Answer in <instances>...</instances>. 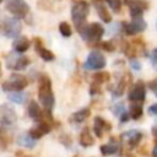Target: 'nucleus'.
Masks as SVG:
<instances>
[{"mask_svg": "<svg viewBox=\"0 0 157 157\" xmlns=\"http://www.w3.org/2000/svg\"><path fill=\"white\" fill-rule=\"evenodd\" d=\"M101 47H102L104 50H107V52H113V50L115 49L113 42H103V43L101 44Z\"/></svg>", "mask_w": 157, "mask_h": 157, "instance_id": "obj_31", "label": "nucleus"}, {"mask_svg": "<svg viewBox=\"0 0 157 157\" xmlns=\"http://www.w3.org/2000/svg\"><path fill=\"white\" fill-rule=\"evenodd\" d=\"M114 12H119L121 9V0H104Z\"/></svg>", "mask_w": 157, "mask_h": 157, "instance_id": "obj_29", "label": "nucleus"}, {"mask_svg": "<svg viewBox=\"0 0 157 157\" xmlns=\"http://www.w3.org/2000/svg\"><path fill=\"white\" fill-rule=\"evenodd\" d=\"M50 129H52V128H50V124L44 120V121L38 123L37 126H33L28 132H29V135H31L34 140H37V139H40L42 136L47 135V134L50 131Z\"/></svg>", "mask_w": 157, "mask_h": 157, "instance_id": "obj_17", "label": "nucleus"}, {"mask_svg": "<svg viewBox=\"0 0 157 157\" xmlns=\"http://www.w3.org/2000/svg\"><path fill=\"white\" fill-rule=\"evenodd\" d=\"M81 37L90 44H96L98 43L103 34H104V28L101 23L98 22H92L90 25H86L83 26L81 29H78Z\"/></svg>", "mask_w": 157, "mask_h": 157, "instance_id": "obj_3", "label": "nucleus"}, {"mask_svg": "<svg viewBox=\"0 0 157 157\" xmlns=\"http://www.w3.org/2000/svg\"><path fill=\"white\" fill-rule=\"evenodd\" d=\"M27 112H28L29 118H31L32 120H34V121H38V123L44 121V118H47L45 113L42 112V109L39 108V105H38V103H37L36 101H31V102H29Z\"/></svg>", "mask_w": 157, "mask_h": 157, "instance_id": "obj_15", "label": "nucleus"}, {"mask_svg": "<svg viewBox=\"0 0 157 157\" xmlns=\"http://www.w3.org/2000/svg\"><path fill=\"white\" fill-rule=\"evenodd\" d=\"M17 144L26 148H33L36 146V140L29 135V132H23L17 136Z\"/></svg>", "mask_w": 157, "mask_h": 157, "instance_id": "obj_21", "label": "nucleus"}, {"mask_svg": "<svg viewBox=\"0 0 157 157\" xmlns=\"http://www.w3.org/2000/svg\"><path fill=\"white\" fill-rule=\"evenodd\" d=\"M147 87L157 96V78L156 80H153V81H150L148 83H147Z\"/></svg>", "mask_w": 157, "mask_h": 157, "instance_id": "obj_33", "label": "nucleus"}, {"mask_svg": "<svg viewBox=\"0 0 157 157\" xmlns=\"http://www.w3.org/2000/svg\"><path fill=\"white\" fill-rule=\"evenodd\" d=\"M152 156H153V157H157V145L153 147V151H152Z\"/></svg>", "mask_w": 157, "mask_h": 157, "instance_id": "obj_37", "label": "nucleus"}, {"mask_svg": "<svg viewBox=\"0 0 157 157\" xmlns=\"http://www.w3.org/2000/svg\"><path fill=\"white\" fill-rule=\"evenodd\" d=\"M125 87H126V76L121 77V78L115 83V86H113V87L110 88V92H112V94H113L114 97H120V96L124 93Z\"/></svg>", "mask_w": 157, "mask_h": 157, "instance_id": "obj_24", "label": "nucleus"}, {"mask_svg": "<svg viewBox=\"0 0 157 157\" xmlns=\"http://www.w3.org/2000/svg\"><path fill=\"white\" fill-rule=\"evenodd\" d=\"M151 64H152L153 69L157 70V48L153 49L151 53Z\"/></svg>", "mask_w": 157, "mask_h": 157, "instance_id": "obj_32", "label": "nucleus"}, {"mask_svg": "<svg viewBox=\"0 0 157 157\" xmlns=\"http://www.w3.org/2000/svg\"><path fill=\"white\" fill-rule=\"evenodd\" d=\"M120 137L121 141H124L129 148H135L142 140V132L139 130H128L124 134H121Z\"/></svg>", "mask_w": 157, "mask_h": 157, "instance_id": "obj_13", "label": "nucleus"}, {"mask_svg": "<svg viewBox=\"0 0 157 157\" xmlns=\"http://www.w3.org/2000/svg\"><path fill=\"white\" fill-rule=\"evenodd\" d=\"M78 142L83 147H90V146L94 145V137L92 136V134H91L88 128H83L82 129V131L80 134V137H78Z\"/></svg>", "mask_w": 157, "mask_h": 157, "instance_id": "obj_20", "label": "nucleus"}, {"mask_svg": "<svg viewBox=\"0 0 157 157\" xmlns=\"http://www.w3.org/2000/svg\"><path fill=\"white\" fill-rule=\"evenodd\" d=\"M90 12V5L85 0H77L71 7V18L75 23L77 31L81 29L83 26H86V18Z\"/></svg>", "mask_w": 157, "mask_h": 157, "instance_id": "obj_2", "label": "nucleus"}, {"mask_svg": "<svg viewBox=\"0 0 157 157\" xmlns=\"http://www.w3.org/2000/svg\"><path fill=\"white\" fill-rule=\"evenodd\" d=\"M124 2L129 7L131 17H141L144 11L148 7L147 1L145 0H124Z\"/></svg>", "mask_w": 157, "mask_h": 157, "instance_id": "obj_12", "label": "nucleus"}, {"mask_svg": "<svg viewBox=\"0 0 157 157\" xmlns=\"http://www.w3.org/2000/svg\"><path fill=\"white\" fill-rule=\"evenodd\" d=\"M59 32L61 33V36L64 37H70L72 34V29H71V26L67 23V22H60L59 23Z\"/></svg>", "mask_w": 157, "mask_h": 157, "instance_id": "obj_28", "label": "nucleus"}, {"mask_svg": "<svg viewBox=\"0 0 157 157\" xmlns=\"http://www.w3.org/2000/svg\"><path fill=\"white\" fill-rule=\"evenodd\" d=\"M5 64L7 69L20 71V70H25L29 65V59L20 53H16V54H10L5 59Z\"/></svg>", "mask_w": 157, "mask_h": 157, "instance_id": "obj_9", "label": "nucleus"}, {"mask_svg": "<svg viewBox=\"0 0 157 157\" xmlns=\"http://www.w3.org/2000/svg\"><path fill=\"white\" fill-rule=\"evenodd\" d=\"M146 28V22L145 20L141 17H131L130 22H123V29L125 32V34L128 36H134L137 33L144 32Z\"/></svg>", "mask_w": 157, "mask_h": 157, "instance_id": "obj_10", "label": "nucleus"}, {"mask_svg": "<svg viewBox=\"0 0 157 157\" xmlns=\"http://www.w3.org/2000/svg\"><path fill=\"white\" fill-rule=\"evenodd\" d=\"M99 150H101V153H102L103 156H110V155L118 153V151H119V145H118V142H115V141L112 139L108 144L102 145V146L99 147Z\"/></svg>", "mask_w": 157, "mask_h": 157, "instance_id": "obj_22", "label": "nucleus"}, {"mask_svg": "<svg viewBox=\"0 0 157 157\" xmlns=\"http://www.w3.org/2000/svg\"><path fill=\"white\" fill-rule=\"evenodd\" d=\"M144 110H142V107H141V103H132L130 104L129 107V114H130V118L134 119V120H137L141 118Z\"/></svg>", "mask_w": 157, "mask_h": 157, "instance_id": "obj_25", "label": "nucleus"}, {"mask_svg": "<svg viewBox=\"0 0 157 157\" xmlns=\"http://www.w3.org/2000/svg\"><path fill=\"white\" fill-rule=\"evenodd\" d=\"M151 131H152V135L155 136V137H157V123L152 126V129H151Z\"/></svg>", "mask_w": 157, "mask_h": 157, "instance_id": "obj_36", "label": "nucleus"}, {"mask_svg": "<svg viewBox=\"0 0 157 157\" xmlns=\"http://www.w3.org/2000/svg\"><path fill=\"white\" fill-rule=\"evenodd\" d=\"M148 113H150V114H153V115H157V103L151 104V105L148 107Z\"/></svg>", "mask_w": 157, "mask_h": 157, "instance_id": "obj_35", "label": "nucleus"}, {"mask_svg": "<svg viewBox=\"0 0 157 157\" xmlns=\"http://www.w3.org/2000/svg\"><path fill=\"white\" fill-rule=\"evenodd\" d=\"M28 85V80L26 76L20 75V74H12L6 81L1 83V88L4 92H17V91H23Z\"/></svg>", "mask_w": 157, "mask_h": 157, "instance_id": "obj_4", "label": "nucleus"}, {"mask_svg": "<svg viewBox=\"0 0 157 157\" xmlns=\"http://www.w3.org/2000/svg\"><path fill=\"white\" fill-rule=\"evenodd\" d=\"M105 66V58L99 50H92L83 64L86 70H101Z\"/></svg>", "mask_w": 157, "mask_h": 157, "instance_id": "obj_8", "label": "nucleus"}, {"mask_svg": "<svg viewBox=\"0 0 157 157\" xmlns=\"http://www.w3.org/2000/svg\"><path fill=\"white\" fill-rule=\"evenodd\" d=\"M9 99L16 104H23L25 101L27 99V93H25L23 91H17V92H10L9 94Z\"/></svg>", "mask_w": 157, "mask_h": 157, "instance_id": "obj_26", "label": "nucleus"}, {"mask_svg": "<svg viewBox=\"0 0 157 157\" xmlns=\"http://www.w3.org/2000/svg\"><path fill=\"white\" fill-rule=\"evenodd\" d=\"M21 29V22L16 17H6L1 23V32L6 38H18Z\"/></svg>", "mask_w": 157, "mask_h": 157, "instance_id": "obj_6", "label": "nucleus"}, {"mask_svg": "<svg viewBox=\"0 0 157 157\" xmlns=\"http://www.w3.org/2000/svg\"><path fill=\"white\" fill-rule=\"evenodd\" d=\"M110 129H112L110 123L105 121L102 117H96L94 118V120H93V131H94V134L98 139H102L103 134L107 132V131H110Z\"/></svg>", "mask_w": 157, "mask_h": 157, "instance_id": "obj_14", "label": "nucleus"}, {"mask_svg": "<svg viewBox=\"0 0 157 157\" xmlns=\"http://www.w3.org/2000/svg\"><path fill=\"white\" fill-rule=\"evenodd\" d=\"M93 4H94V7H96L97 13L101 17V20L103 22H105V23H109L112 21V15L108 12L105 5H103V2L99 1V0H93Z\"/></svg>", "mask_w": 157, "mask_h": 157, "instance_id": "obj_18", "label": "nucleus"}, {"mask_svg": "<svg viewBox=\"0 0 157 157\" xmlns=\"http://www.w3.org/2000/svg\"><path fill=\"white\" fill-rule=\"evenodd\" d=\"M34 48H36L37 54H38L44 61H52V60L55 59V55L53 54V52H50L49 49H47V48L43 45V43H42V40H40L39 38H36V39H34Z\"/></svg>", "mask_w": 157, "mask_h": 157, "instance_id": "obj_16", "label": "nucleus"}, {"mask_svg": "<svg viewBox=\"0 0 157 157\" xmlns=\"http://www.w3.org/2000/svg\"><path fill=\"white\" fill-rule=\"evenodd\" d=\"M92 78H93L92 82H96V83H98V85H102V83L109 81V78H110V74L107 72V71H98L97 74L93 75Z\"/></svg>", "mask_w": 157, "mask_h": 157, "instance_id": "obj_27", "label": "nucleus"}, {"mask_svg": "<svg viewBox=\"0 0 157 157\" xmlns=\"http://www.w3.org/2000/svg\"><path fill=\"white\" fill-rule=\"evenodd\" d=\"M5 9L16 18H23L29 12V6L25 0H7Z\"/></svg>", "mask_w": 157, "mask_h": 157, "instance_id": "obj_7", "label": "nucleus"}, {"mask_svg": "<svg viewBox=\"0 0 157 157\" xmlns=\"http://www.w3.org/2000/svg\"><path fill=\"white\" fill-rule=\"evenodd\" d=\"M128 98L132 103H142L146 98V85L144 81H137L130 90Z\"/></svg>", "mask_w": 157, "mask_h": 157, "instance_id": "obj_11", "label": "nucleus"}, {"mask_svg": "<svg viewBox=\"0 0 157 157\" xmlns=\"http://www.w3.org/2000/svg\"><path fill=\"white\" fill-rule=\"evenodd\" d=\"M2 1H4V0H2Z\"/></svg>", "mask_w": 157, "mask_h": 157, "instance_id": "obj_38", "label": "nucleus"}, {"mask_svg": "<svg viewBox=\"0 0 157 157\" xmlns=\"http://www.w3.org/2000/svg\"><path fill=\"white\" fill-rule=\"evenodd\" d=\"M90 114H91L90 108H82L70 115V121L71 123H82L90 117Z\"/></svg>", "mask_w": 157, "mask_h": 157, "instance_id": "obj_23", "label": "nucleus"}, {"mask_svg": "<svg viewBox=\"0 0 157 157\" xmlns=\"http://www.w3.org/2000/svg\"><path fill=\"white\" fill-rule=\"evenodd\" d=\"M17 121V114L15 109L7 104H1L0 107V125L1 130L5 131L7 129H13Z\"/></svg>", "mask_w": 157, "mask_h": 157, "instance_id": "obj_5", "label": "nucleus"}, {"mask_svg": "<svg viewBox=\"0 0 157 157\" xmlns=\"http://www.w3.org/2000/svg\"><path fill=\"white\" fill-rule=\"evenodd\" d=\"M112 110H113V113H114L115 115H118V117H120L124 112H126V109H125V107H124V104H123V103H119V104L113 105Z\"/></svg>", "mask_w": 157, "mask_h": 157, "instance_id": "obj_30", "label": "nucleus"}, {"mask_svg": "<svg viewBox=\"0 0 157 157\" xmlns=\"http://www.w3.org/2000/svg\"><path fill=\"white\" fill-rule=\"evenodd\" d=\"M29 45H31L29 39H28L27 37H23V36H22V37H18V38L15 39V42H13V44H12V48H13V50H15L16 53L22 54V53H25L26 50H28Z\"/></svg>", "mask_w": 157, "mask_h": 157, "instance_id": "obj_19", "label": "nucleus"}, {"mask_svg": "<svg viewBox=\"0 0 157 157\" xmlns=\"http://www.w3.org/2000/svg\"><path fill=\"white\" fill-rule=\"evenodd\" d=\"M38 99L40 104L44 107L45 110H52L54 107L55 99H54V93L52 90V81L48 75L43 74L39 76L38 81Z\"/></svg>", "mask_w": 157, "mask_h": 157, "instance_id": "obj_1", "label": "nucleus"}, {"mask_svg": "<svg viewBox=\"0 0 157 157\" xmlns=\"http://www.w3.org/2000/svg\"><path fill=\"white\" fill-rule=\"evenodd\" d=\"M130 65L134 70H140L141 69V64L137 61V59H131L130 60Z\"/></svg>", "mask_w": 157, "mask_h": 157, "instance_id": "obj_34", "label": "nucleus"}]
</instances>
